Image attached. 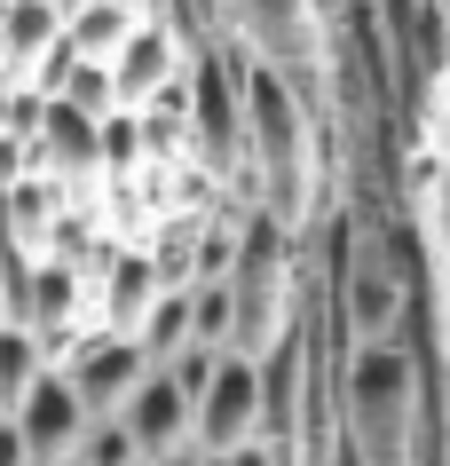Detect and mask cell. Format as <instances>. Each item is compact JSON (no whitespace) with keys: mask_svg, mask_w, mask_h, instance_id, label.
<instances>
[{"mask_svg":"<svg viewBox=\"0 0 450 466\" xmlns=\"http://www.w3.org/2000/svg\"><path fill=\"white\" fill-rule=\"evenodd\" d=\"M222 40L269 64L308 119H332V8L325 0H222Z\"/></svg>","mask_w":450,"mask_h":466,"instance_id":"1","label":"cell"},{"mask_svg":"<svg viewBox=\"0 0 450 466\" xmlns=\"http://www.w3.org/2000/svg\"><path fill=\"white\" fill-rule=\"evenodd\" d=\"M190 143L214 174H245L253 167V127H245V48L214 40L190 56Z\"/></svg>","mask_w":450,"mask_h":466,"instance_id":"2","label":"cell"},{"mask_svg":"<svg viewBox=\"0 0 450 466\" xmlns=\"http://www.w3.org/2000/svg\"><path fill=\"white\" fill-rule=\"evenodd\" d=\"M190 442H198L205 459H229V451L261 442V364H253V356H222V371H214L205 395H198Z\"/></svg>","mask_w":450,"mask_h":466,"instance_id":"3","label":"cell"},{"mask_svg":"<svg viewBox=\"0 0 450 466\" xmlns=\"http://www.w3.org/2000/svg\"><path fill=\"white\" fill-rule=\"evenodd\" d=\"M64 380L79 388V403H87V419H111L126 411V395L150 380V356L135 332H87V340H72V364H64Z\"/></svg>","mask_w":450,"mask_h":466,"instance_id":"4","label":"cell"},{"mask_svg":"<svg viewBox=\"0 0 450 466\" xmlns=\"http://www.w3.org/2000/svg\"><path fill=\"white\" fill-rule=\"evenodd\" d=\"M119 419H126V435H135V451H143V466H166V459H182V451H198V442H190L198 403L182 395V380L166 364H150V380L126 395Z\"/></svg>","mask_w":450,"mask_h":466,"instance_id":"5","label":"cell"},{"mask_svg":"<svg viewBox=\"0 0 450 466\" xmlns=\"http://www.w3.org/2000/svg\"><path fill=\"white\" fill-rule=\"evenodd\" d=\"M16 435H25L32 466H64V459L79 451V435H87V403H79V388L64 380V371H48V380L25 395V411H16Z\"/></svg>","mask_w":450,"mask_h":466,"instance_id":"6","label":"cell"},{"mask_svg":"<svg viewBox=\"0 0 450 466\" xmlns=\"http://www.w3.org/2000/svg\"><path fill=\"white\" fill-rule=\"evenodd\" d=\"M32 158H40V174H87V167H103V119H87L79 103L55 96L48 119H40V135H32Z\"/></svg>","mask_w":450,"mask_h":466,"instance_id":"7","label":"cell"},{"mask_svg":"<svg viewBox=\"0 0 450 466\" xmlns=\"http://www.w3.org/2000/svg\"><path fill=\"white\" fill-rule=\"evenodd\" d=\"M135 25H143V16H135L126 0H87V8L64 16V40H72L79 64H119V48L135 40Z\"/></svg>","mask_w":450,"mask_h":466,"instance_id":"8","label":"cell"},{"mask_svg":"<svg viewBox=\"0 0 450 466\" xmlns=\"http://www.w3.org/2000/svg\"><path fill=\"white\" fill-rule=\"evenodd\" d=\"M48 340L32 332V324H0V419H16L25 411V395L48 380Z\"/></svg>","mask_w":450,"mask_h":466,"instance_id":"9","label":"cell"},{"mask_svg":"<svg viewBox=\"0 0 450 466\" xmlns=\"http://www.w3.org/2000/svg\"><path fill=\"white\" fill-rule=\"evenodd\" d=\"M166 293V277H158V261L150 253H119L111 261V285H103V309H111V332H143L150 300Z\"/></svg>","mask_w":450,"mask_h":466,"instance_id":"10","label":"cell"},{"mask_svg":"<svg viewBox=\"0 0 450 466\" xmlns=\"http://www.w3.org/2000/svg\"><path fill=\"white\" fill-rule=\"evenodd\" d=\"M64 40V8L55 0H8V64H40Z\"/></svg>","mask_w":450,"mask_h":466,"instance_id":"11","label":"cell"},{"mask_svg":"<svg viewBox=\"0 0 450 466\" xmlns=\"http://www.w3.org/2000/svg\"><path fill=\"white\" fill-rule=\"evenodd\" d=\"M55 96H64V103H79L87 119H119V79H111V64H72Z\"/></svg>","mask_w":450,"mask_h":466,"instance_id":"12","label":"cell"},{"mask_svg":"<svg viewBox=\"0 0 450 466\" xmlns=\"http://www.w3.org/2000/svg\"><path fill=\"white\" fill-rule=\"evenodd\" d=\"M72 459L79 466H143V451H135V435H126V419L111 411V419H87V435H79Z\"/></svg>","mask_w":450,"mask_h":466,"instance_id":"13","label":"cell"},{"mask_svg":"<svg viewBox=\"0 0 450 466\" xmlns=\"http://www.w3.org/2000/svg\"><path fill=\"white\" fill-rule=\"evenodd\" d=\"M135 150H143V127L126 119V111L103 119V167H135Z\"/></svg>","mask_w":450,"mask_h":466,"instance_id":"14","label":"cell"},{"mask_svg":"<svg viewBox=\"0 0 450 466\" xmlns=\"http://www.w3.org/2000/svg\"><path fill=\"white\" fill-rule=\"evenodd\" d=\"M214 466H293V459L269 451V442H245V451H229V459H214Z\"/></svg>","mask_w":450,"mask_h":466,"instance_id":"15","label":"cell"},{"mask_svg":"<svg viewBox=\"0 0 450 466\" xmlns=\"http://www.w3.org/2000/svg\"><path fill=\"white\" fill-rule=\"evenodd\" d=\"M0 466H32L25 435H16V419H0Z\"/></svg>","mask_w":450,"mask_h":466,"instance_id":"16","label":"cell"},{"mask_svg":"<svg viewBox=\"0 0 450 466\" xmlns=\"http://www.w3.org/2000/svg\"><path fill=\"white\" fill-rule=\"evenodd\" d=\"M166 466H214V459H205V451H182V459H166Z\"/></svg>","mask_w":450,"mask_h":466,"instance_id":"17","label":"cell"},{"mask_svg":"<svg viewBox=\"0 0 450 466\" xmlns=\"http://www.w3.org/2000/svg\"><path fill=\"white\" fill-rule=\"evenodd\" d=\"M64 466H79V459H64Z\"/></svg>","mask_w":450,"mask_h":466,"instance_id":"18","label":"cell"}]
</instances>
